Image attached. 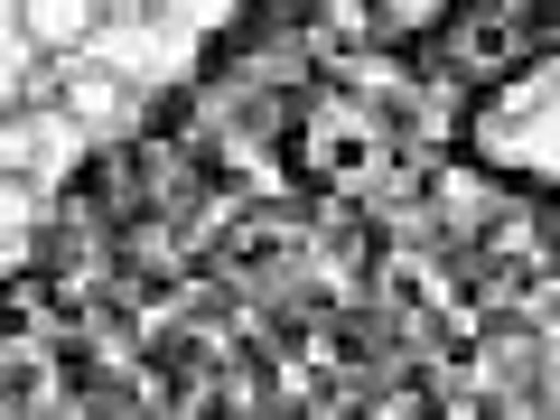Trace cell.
I'll return each mask as SVG.
<instances>
[{
	"label": "cell",
	"mask_w": 560,
	"mask_h": 420,
	"mask_svg": "<svg viewBox=\"0 0 560 420\" xmlns=\"http://www.w3.org/2000/svg\"><path fill=\"white\" fill-rule=\"evenodd\" d=\"M10 20H20V47L38 57H84V38L103 28V0H20Z\"/></svg>",
	"instance_id": "cell-3"
},
{
	"label": "cell",
	"mask_w": 560,
	"mask_h": 420,
	"mask_svg": "<svg viewBox=\"0 0 560 420\" xmlns=\"http://www.w3.org/2000/svg\"><path fill=\"white\" fill-rule=\"evenodd\" d=\"M38 103H57L75 131H131L140 121V75H121V66H103V57H47Z\"/></svg>",
	"instance_id": "cell-1"
},
{
	"label": "cell",
	"mask_w": 560,
	"mask_h": 420,
	"mask_svg": "<svg viewBox=\"0 0 560 420\" xmlns=\"http://www.w3.org/2000/svg\"><path fill=\"white\" fill-rule=\"evenodd\" d=\"M38 224H47L38 178H10V168H0V253H28V243H38Z\"/></svg>",
	"instance_id": "cell-5"
},
{
	"label": "cell",
	"mask_w": 560,
	"mask_h": 420,
	"mask_svg": "<svg viewBox=\"0 0 560 420\" xmlns=\"http://www.w3.org/2000/svg\"><path fill=\"white\" fill-rule=\"evenodd\" d=\"M541 364H551V346H541V327H523V318H495L477 337V374L495 383V401L541 393Z\"/></svg>",
	"instance_id": "cell-2"
},
{
	"label": "cell",
	"mask_w": 560,
	"mask_h": 420,
	"mask_svg": "<svg viewBox=\"0 0 560 420\" xmlns=\"http://www.w3.org/2000/svg\"><path fill=\"white\" fill-rule=\"evenodd\" d=\"M57 140H66L57 103H0V168H10V178H38V160Z\"/></svg>",
	"instance_id": "cell-4"
}]
</instances>
